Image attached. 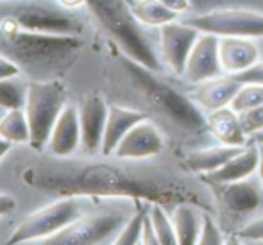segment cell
Instances as JSON below:
<instances>
[{
	"instance_id": "obj_1",
	"label": "cell",
	"mask_w": 263,
	"mask_h": 245,
	"mask_svg": "<svg viewBox=\"0 0 263 245\" xmlns=\"http://www.w3.org/2000/svg\"><path fill=\"white\" fill-rule=\"evenodd\" d=\"M20 179L34 190L55 197L149 200L168 210L179 202H192L217 215L208 183L184 168L181 161L177 166H159L153 159L127 161L113 156L73 159L47 154L25 166Z\"/></svg>"
},
{
	"instance_id": "obj_2",
	"label": "cell",
	"mask_w": 263,
	"mask_h": 245,
	"mask_svg": "<svg viewBox=\"0 0 263 245\" xmlns=\"http://www.w3.org/2000/svg\"><path fill=\"white\" fill-rule=\"evenodd\" d=\"M118 68L131 90L168 131L177 133L179 138L197 143L210 136L206 113L195 104L190 93L170 84L161 72L147 68L129 55H118ZM213 140V138H211Z\"/></svg>"
},
{
	"instance_id": "obj_3",
	"label": "cell",
	"mask_w": 263,
	"mask_h": 245,
	"mask_svg": "<svg viewBox=\"0 0 263 245\" xmlns=\"http://www.w3.org/2000/svg\"><path fill=\"white\" fill-rule=\"evenodd\" d=\"M83 49V34L32 32L0 25V54L16 63L31 81L59 79Z\"/></svg>"
},
{
	"instance_id": "obj_4",
	"label": "cell",
	"mask_w": 263,
	"mask_h": 245,
	"mask_svg": "<svg viewBox=\"0 0 263 245\" xmlns=\"http://www.w3.org/2000/svg\"><path fill=\"white\" fill-rule=\"evenodd\" d=\"M86 9L122 54L147 68L163 72L159 52L145 32V25L133 14L129 0H86Z\"/></svg>"
},
{
	"instance_id": "obj_5",
	"label": "cell",
	"mask_w": 263,
	"mask_h": 245,
	"mask_svg": "<svg viewBox=\"0 0 263 245\" xmlns=\"http://www.w3.org/2000/svg\"><path fill=\"white\" fill-rule=\"evenodd\" d=\"M0 25L52 34H83L86 29L83 13L59 0H0Z\"/></svg>"
},
{
	"instance_id": "obj_6",
	"label": "cell",
	"mask_w": 263,
	"mask_h": 245,
	"mask_svg": "<svg viewBox=\"0 0 263 245\" xmlns=\"http://www.w3.org/2000/svg\"><path fill=\"white\" fill-rule=\"evenodd\" d=\"M136 200L120 199L117 204L93 206L91 204L79 218L68 224L59 233L42 240L49 245H97L115 243L120 229L135 211Z\"/></svg>"
},
{
	"instance_id": "obj_7",
	"label": "cell",
	"mask_w": 263,
	"mask_h": 245,
	"mask_svg": "<svg viewBox=\"0 0 263 245\" xmlns=\"http://www.w3.org/2000/svg\"><path fill=\"white\" fill-rule=\"evenodd\" d=\"M208 186L215 199L217 218L226 235H233L263 213V184L256 174L233 183H210Z\"/></svg>"
},
{
	"instance_id": "obj_8",
	"label": "cell",
	"mask_w": 263,
	"mask_h": 245,
	"mask_svg": "<svg viewBox=\"0 0 263 245\" xmlns=\"http://www.w3.org/2000/svg\"><path fill=\"white\" fill-rule=\"evenodd\" d=\"M90 197L68 195L40 208L22 218L20 224L9 233L7 243H40L42 240L59 233L76 218H79L90 204Z\"/></svg>"
},
{
	"instance_id": "obj_9",
	"label": "cell",
	"mask_w": 263,
	"mask_h": 245,
	"mask_svg": "<svg viewBox=\"0 0 263 245\" xmlns=\"http://www.w3.org/2000/svg\"><path fill=\"white\" fill-rule=\"evenodd\" d=\"M66 104V88L61 79L29 81L24 111L31 127L29 147L34 152L45 150L50 131Z\"/></svg>"
},
{
	"instance_id": "obj_10",
	"label": "cell",
	"mask_w": 263,
	"mask_h": 245,
	"mask_svg": "<svg viewBox=\"0 0 263 245\" xmlns=\"http://www.w3.org/2000/svg\"><path fill=\"white\" fill-rule=\"evenodd\" d=\"M181 20L194 25L201 32H210L218 38H263V14L247 9H217L204 13L183 14Z\"/></svg>"
},
{
	"instance_id": "obj_11",
	"label": "cell",
	"mask_w": 263,
	"mask_h": 245,
	"mask_svg": "<svg viewBox=\"0 0 263 245\" xmlns=\"http://www.w3.org/2000/svg\"><path fill=\"white\" fill-rule=\"evenodd\" d=\"M199 36H201V31L183 22L181 18L158 29L159 58L163 61V66L172 76L183 77L188 55H190Z\"/></svg>"
},
{
	"instance_id": "obj_12",
	"label": "cell",
	"mask_w": 263,
	"mask_h": 245,
	"mask_svg": "<svg viewBox=\"0 0 263 245\" xmlns=\"http://www.w3.org/2000/svg\"><path fill=\"white\" fill-rule=\"evenodd\" d=\"M165 148L166 140L163 129L147 117L122 138V142L115 148L113 158L127 159V161H147L159 158Z\"/></svg>"
},
{
	"instance_id": "obj_13",
	"label": "cell",
	"mask_w": 263,
	"mask_h": 245,
	"mask_svg": "<svg viewBox=\"0 0 263 245\" xmlns=\"http://www.w3.org/2000/svg\"><path fill=\"white\" fill-rule=\"evenodd\" d=\"M81 124V148L84 156H101L109 104L99 93L88 95L77 104Z\"/></svg>"
},
{
	"instance_id": "obj_14",
	"label": "cell",
	"mask_w": 263,
	"mask_h": 245,
	"mask_svg": "<svg viewBox=\"0 0 263 245\" xmlns=\"http://www.w3.org/2000/svg\"><path fill=\"white\" fill-rule=\"evenodd\" d=\"M218 42H220L218 36L210 34V32H201L190 55H188L183 73V79L190 86L204 83L213 77L224 76L220 58H218Z\"/></svg>"
},
{
	"instance_id": "obj_15",
	"label": "cell",
	"mask_w": 263,
	"mask_h": 245,
	"mask_svg": "<svg viewBox=\"0 0 263 245\" xmlns=\"http://www.w3.org/2000/svg\"><path fill=\"white\" fill-rule=\"evenodd\" d=\"M81 148V124L77 104H66L50 131L45 152L52 158H70Z\"/></svg>"
},
{
	"instance_id": "obj_16",
	"label": "cell",
	"mask_w": 263,
	"mask_h": 245,
	"mask_svg": "<svg viewBox=\"0 0 263 245\" xmlns=\"http://www.w3.org/2000/svg\"><path fill=\"white\" fill-rule=\"evenodd\" d=\"M240 86H242V83L235 76L224 73V76L213 77L204 83L194 84V88L190 90V97L208 115L211 111L229 106L235 95L238 93Z\"/></svg>"
},
{
	"instance_id": "obj_17",
	"label": "cell",
	"mask_w": 263,
	"mask_h": 245,
	"mask_svg": "<svg viewBox=\"0 0 263 245\" xmlns=\"http://www.w3.org/2000/svg\"><path fill=\"white\" fill-rule=\"evenodd\" d=\"M260 47L254 38H238V36H224L218 42V58L224 73L236 76L246 72L260 61Z\"/></svg>"
},
{
	"instance_id": "obj_18",
	"label": "cell",
	"mask_w": 263,
	"mask_h": 245,
	"mask_svg": "<svg viewBox=\"0 0 263 245\" xmlns=\"http://www.w3.org/2000/svg\"><path fill=\"white\" fill-rule=\"evenodd\" d=\"M246 147V145H243ZM242 147H233V145H224V143H217L213 145H199V147H190L183 152L181 156V163L186 170H190L192 174L202 177L208 174L218 170L222 165L229 161L235 154H238Z\"/></svg>"
},
{
	"instance_id": "obj_19",
	"label": "cell",
	"mask_w": 263,
	"mask_h": 245,
	"mask_svg": "<svg viewBox=\"0 0 263 245\" xmlns=\"http://www.w3.org/2000/svg\"><path fill=\"white\" fill-rule=\"evenodd\" d=\"M147 117H149V115L142 109L120 106V104H109L104 138H102V147H101V156H113L115 148L122 142V138H124L138 122H142L143 118H147Z\"/></svg>"
},
{
	"instance_id": "obj_20",
	"label": "cell",
	"mask_w": 263,
	"mask_h": 245,
	"mask_svg": "<svg viewBox=\"0 0 263 245\" xmlns=\"http://www.w3.org/2000/svg\"><path fill=\"white\" fill-rule=\"evenodd\" d=\"M258 161H260V145L256 140H251L246 147L240 148L238 154H235L226 165H222L218 170L202 176L206 183H233V181H240L251 177L256 174Z\"/></svg>"
},
{
	"instance_id": "obj_21",
	"label": "cell",
	"mask_w": 263,
	"mask_h": 245,
	"mask_svg": "<svg viewBox=\"0 0 263 245\" xmlns=\"http://www.w3.org/2000/svg\"><path fill=\"white\" fill-rule=\"evenodd\" d=\"M206 118H208V131L213 142L233 147H243L253 140L246 135L242 122H240V115L231 106L211 111L206 115Z\"/></svg>"
},
{
	"instance_id": "obj_22",
	"label": "cell",
	"mask_w": 263,
	"mask_h": 245,
	"mask_svg": "<svg viewBox=\"0 0 263 245\" xmlns=\"http://www.w3.org/2000/svg\"><path fill=\"white\" fill-rule=\"evenodd\" d=\"M202 210L201 206L192 202H179L170 210L174 228H176L177 243L179 245H194L199 240L202 225Z\"/></svg>"
},
{
	"instance_id": "obj_23",
	"label": "cell",
	"mask_w": 263,
	"mask_h": 245,
	"mask_svg": "<svg viewBox=\"0 0 263 245\" xmlns=\"http://www.w3.org/2000/svg\"><path fill=\"white\" fill-rule=\"evenodd\" d=\"M131 9L140 24L153 29H159L181 18L176 11L163 6L159 0H131Z\"/></svg>"
},
{
	"instance_id": "obj_24",
	"label": "cell",
	"mask_w": 263,
	"mask_h": 245,
	"mask_svg": "<svg viewBox=\"0 0 263 245\" xmlns=\"http://www.w3.org/2000/svg\"><path fill=\"white\" fill-rule=\"evenodd\" d=\"M0 138L13 145H29L31 140V127H29L27 117L24 109H9L4 111L0 118Z\"/></svg>"
},
{
	"instance_id": "obj_25",
	"label": "cell",
	"mask_w": 263,
	"mask_h": 245,
	"mask_svg": "<svg viewBox=\"0 0 263 245\" xmlns=\"http://www.w3.org/2000/svg\"><path fill=\"white\" fill-rule=\"evenodd\" d=\"M27 90L29 81H24L20 76L0 79V109H24Z\"/></svg>"
},
{
	"instance_id": "obj_26",
	"label": "cell",
	"mask_w": 263,
	"mask_h": 245,
	"mask_svg": "<svg viewBox=\"0 0 263 245\" xmlns=\"http://www.w3.org/2000/svg\"><path fill=\"white\" fill-rule=\"evenodd\" d=\"M149 200H136L135 211L131 213V217L127 218V222L124 224V228L120 229L115 243L118 245H136L142 243V231H143V220H145L147 213H149Z\"/></svg>"
},
{
	"instance_id": "obj_27",
	"label": "cell",
	"mask_w": 263,
	"mask_h": 245,
	"mask_svg": "<svg viewBox=\"0 0 263 245\" xmlns=\"http://www.w3.org/2000/svg\"><path fill=\"white\" fill-rule=\"evenodd\" d=\"M149 215H151V220H153L154 233H156V236H158V243L159 245H177L176 228H174L168 208H165L159 202H151Z\"/></svg>"
},
{
	"instance_id": "obj_28",
	"label": "cell",
	"mask_w": 263,
	"mask_h": 245,
	"mask_svg": "<svg viewBox=\"0 0 263 245\" xmlns=\"http://www.w3.org/2000/svg\"><path fill=\"white\" fill-rule=\"evenodd\" d=\"M226 231L224 228L218 222L217 215L213 211L204 210L202 213V225H201V233H199V240L197 243L201 245H218V243H226Z\"/></svg>"
},
{
	"instance_id": "obj_29",
	"label": "cell",
	"mask_w": 263,
	"mask_h": 245,
	"mask_svg": "<svg viewBox=\"0 0 263 245\" xmlns=\"http://www.w3.org/2000/svg\"><path fill=\"white\" fill-rule=\"evenodd\" d=\"M260 104H263V84L243 83L229 106H231L236 113H242V111L256 107V106H260Z\"/></svg>"
},
{
	"instance_id": "obj_30",
	"label": "cell",
	"mask_w": 263,
	"mask_h": 245,
	"mask_svg": "<svg viewBox=\"0 0 263 245\" xmlns=\"http://www.w3.org/2000/svg\"><path fill=\"white\" fill-rule=\"evenodd\" d=\"M228 242H243V243H263V213L249 220L246 225L236 229Z\"/></svg>"
},
{
	"instance_id": "obj_31",
	"label": "cell",
	"mask_w": 263,
	"mask_h": 245,
	"mask_svg": "<svg viewBox=\"0 0 263 245\" xmlns=\"http://www.w3.org/2000/svg\"><path fill=\"white\" fill-rule=\"evenodd\" d=\"M238 115H240V122H242L243 131H246V135L249 136V138H254L256 135L263 133V104L242 111V113H238Z\"/></svg>"
},
{
	"instance_id": "obj_32",
	"label": "cell",
	"mask_w": 263,
	"mask_h": 245,
	"mask_svg": "<svg viewBox=\"0 0 263 245\" xmlns=\"http://www.w3.org/2000/svg\"><path fill=\"white\" fill-rule=\"evenodd\" d=\"M236 79L240 81V83H256V84H263V61L256 63V65H253L251 68H247L246 72L242 73H236Z\"/></svg>"
},
{
	"instance_id": "obj_33",
	"label": "cell",
	"mask_w": 263,
	"mask_h": 245,
	"mask_svg": "<svg viewBox=\"0 0 263 245\" xmlns=\"http://www.w3.org/2000/svg\"><path fill=\"white\" fill-rule=\"evenodd\" d=\"M22 76V70L16 63H13L9 58L0 54V79H6V77H14Z\"/></svg>"
},
{
	"instance_id": "obj_34",
	"label": "cell",
	"mask_w": 263,
	"mask_h": 245,
	"mask_svg": "<svg viewBox=\"0 0 263 245\" xmlns=\"http://www.w3.org/2000/svg\"><path fill=\"white\" fill-rule=\"evenodd\" d=\"M16 208H18V200L14 199L13 195L0 192V218L14 213V211H16Z\"/></svg>"
},
{
	"instance_id": "obj_35",
	"label": "cell",
	"mask_w": 263,
	"mask_h": 245,
	"mask_svg": "<svg viewBox=\"0 0 263 245\" xmlns=\"http://www.w3.org/2000/svg\"><path fill=\"white\" fill-rule=\"evenodd\" d=\"M142 243H143V245H159V243H158V236H156V233H154L153 220H151V215H149V213H147L145 220H143Z\"/></svg>"
},
{
	"instance_id": "obj_36",
	"label": "cell",
	"mask_w": 263,
	"mask_h": 245,
	"mask_svg": "<svg viewBox=\"0 0 263 245\" xmlns=\"http://www.w3.org/2000/svg\"><path fill=\"white\" fill-rule=\"evenodd\" d=\"M159 2H161L163 6L168 7V9L176 11L179 16L192 13V2L190 0H159Z\"/></svg>"
},
{
	"instance_id": "obj_37",
	"label": "cell",
	"mask_w": 263,
	"mask_h": 245,
	"mask_svg": "<svg viewBox=\"0 0 263 245\" xmlns=\"http://www.w3.org/2000/svg\"><path fill=\"white\" fill-rule=\"evenodd\" d=\"M192 2V13H204L220 7L222 0H190Z\"/></svg>"
},
{
	"instance_id": "obj_38",
	"label": "cell",
	"mask_w": 263,
	"mask_h": 245,
	"mask_svg": "<svg viewBox=\"0 0 263 245\" xmlns=\"http://www.w3.org/2000/svg\"><path fill=\"white\" fill-rule=\"evenodd\" d=\"M11 148H13V143H9V142H6L4 138H0V161H2L7 154H9Z\"/></svg>"
},
{
	"instance_id": "obj_39",
	"label": "cell",
	"mask_w": 263,
	"mask_h": 245,
	"mask_svg": "<svg viewBox=\"0 0 263 245\" xmlns=\"http://www.w3.org/2000/svg\"><path fill=\"white\" fill-rule=\"evenodd\" d=\"M59 2L70 9H79L81 6H86V0H59Z\"/></svg>"
},
{
	"instance_id": "obj_40",
	"label": "cell",
	"mask_w": 263,
	"mask_h": 245,
	"mask_svg": "<svg viewBox=\"0 0 263 245\" xmlns=\"http://www.w3.org/2000/svg\"><path fill=\"white\" fill-rule=\"evenodd\" d=\"M258 145H260V161H258L256 176H258V179H260V181H261V184H263V143L258 142Z\"/></svg>"
},
{
	"instance_id": "obj_41",
	"label": "cell",
	"mask_w": 263,
	"mask_h": 245,
	"mask_svg": "<svg viewBox=\"0 0 263 245\" xmlns=\"http://www.w3.org/2000/svg\"><path fill=\"white\" fill-rule=\"evenodd\" d=\"M254 140H256V142H260V143H263V133H260V135L254 136Z\"/></svg>"
},
{
	"instance_id": "obj_42",
	"label": "cell",
	"mask_w": 263,
	"mask_h": 245,
	"mask_svg": "<svg viewBox=\"0 0 263 245\" xmlns=\"http://www.w3.org/2000/svg\"><path fill=\"white\" fill-rule=\"evenodd\" d=\"M2 115H4V109H0V118H2Z\"/></svg>"
},
{
	"instance_id": "obj_43",
	"label": "cell",
	"mask_w": 263,
	"mask_h": 245,
	"mask_svg": "<svg viewBox=\"0 0 263 245\" xmlns=\"http://www.w3.org/2000/svg\"><path fill=\"white\" fill-rule=\"evenodd\" d=\"M0 235H2V228H0ZM0 242H4V240H2V238H0Z\"/></svg>"
}]
</instances>
